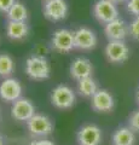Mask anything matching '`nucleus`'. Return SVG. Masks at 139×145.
I'll return each instance as SVG.
<instances>
[{"mask_svg": "<svg viewBox=\"0 0 139 145\" xmlns=\"http://www.w3.org/2000/svg\"><path fill=\"white\" fill-rule=\"evenodd\" d=\"M24 72L30 80H47L51 76V64L42 54H32L25 59Z\"/></svg>", "mask_w": 139, "mask_h": 145, "instance_id": "obj_1", "label": "nucleus"}, {"mask_svg": "<svg viewBox=\"0 0 139 145\" xmlns=\"http://www.w3.org/2000/svg\"><path fill=\"white\" fill-rule=\"evenodd\" d=\"M0 145H4V137L0 134Z\"/></svg>", "mask_w": 139, "mask_h": 145, "instance_id": "obj_27", "label": "nucleus"}, {"mask_svg": "<svg viewBox=\"0 0 139 145\" xmlns=\"http://www.w3.org/2000/svg\"><path fill=\"white\" fill-rule=\"evenodd\" d=\"M110 1H113L114 4H121V3H126L127 0H110Z\"/></svg>", "mask_w": 139, "mask_h": 145, "instance_id": "obj_25", "label": "nucleus"}, {"mask_svg": "<svg viewBox=\"0 0 139 145\" xmlns=\"http://www.w3.org/2000/svg\"><path fill=\"white\" fill-rule=\"evenodd\" d=\"M23 93L21 81L15 78H6L0 82V98L4 102L13 103L20 99Z\"/></svg>", "mask_w": 139, "mask_h": 145, "instance_id": "obj_10", "label": "nucleus"}, {"mask_svg": "<svg viewBox=\"0 0 139 145\" xmlns=\"http://www.w3.org/2000/svg\"><path fill=\"white\" fill-rule=\"evenodd\" d=\"M75 48L80 51H92L98 44L97 34L88 27H80L74 30Z\"/></svg>", "mask_w": 139, "mask_h": 145, "instance_id": "obj_9", "label": "nucleus"}, {"mask_svg": "<svg viewBox=\"0 0 139 145\" xmlns=\"http://www.w3.org/2000/svg\"><path fill=\"white\" fill-rule=\"evenodd\" d=\"M35 114V105L28 98L21 97L11 105V117L18 122H27Z\"/></svg>", "mask_w": 139, "mask_h": 145, "instance_id": "obj_11", "label": "nucleus"}, {"mask_svg": "<svg viewBox=\"0 0 139 145\" xmlns=\"http://www.w3.org/2000/svg\"><path fill=\"white\" fill-rule=\"evenodd\" d=\"M42 12L46 20L51 22H61L68 17L69 6L65 0H50L44 3Z\"/></svg>", "mask_w": 139, "mask_h": 145, "instance_id": "obj_8", "label": "nucleus"}, {"mask_svg": "<svg viewBox=\"0 0 139 145\" xmlns=\"http://www.w3.org/2000/svg\"><path fill=\"white\" fill-rule=\"evenodd\" d=\"M6 35L10 40L13 41H22L29 35V25L27 22H15L7 21L5 27Z\"/></svg>", "mask_w": 139, "mask_h": 145, "instance_id": "obj_15", "label": "nucleus"}, {"mask_svg": "<svg viewBox=\"0 0 139 145\" xmlns=\"http://www.w3.org/2000/svg\"><path fill=\"white\" fill-rule=\"evenodd\" d=\"M25 123L29 133L33 137H38V138H46L48 135H51L53 132V128H55L53 121L47 115L44 114H35Z\"/></svg>", "mask_w": 139, "mask_h": 145, "instance_id": "obj_4", "label": "nucleus"}, {"mask_svg": "<svg viewBox=\"0 0 139 145\" xmlns=\"http://www.w3.org/2000/svg\"><path fill=\"white\" fill-rule=\"evenodd\" d=\"M16 0H0V13H7Z\"/></svg>", "mask_w": 139, "mask_h": 145, "instance_id": "obj_23", "label": "nucleus"}, {"mask_svg": "<svg viewBox=\"0 0 139 145\" xmlns=\"http://www.w3.org/2000/svg\"><path fill=\"white\" fill-rule=\"evenodd\" d=\"M15 61L7 53H0V78H10L15 71Z\"/></svg>", "mask_w": 139, "mask_h": 145, "instance_id": "obj_19", "label": "nucleus"}, {"mask_svg": "<svg viewBox=\"0 0 139 145\" xmlns=\"http://www.w3.org/2000/svg\"><path fill=\"white\" fill-rule=\"evenodd\" d=\"M51 48L58 53H69L75 50L74 31L67 28H59L52 33L50 40Z\"/></svg>", "mask_w": 139, "mask_h": 145, "instance_id": "obj_3", "label": "nucleus"}, {"mask_svg": "<svg viewBox=\"0 0 139 145\" xmlns=\"http://www.w3.org/2000/svg\"><path fill=\"white\" fill-rule=\"evenodd\" d=\"M128 33L134 40L139 41V16L134 17L128 23Z\"/></svg>", "mask_w": 139, "mask_h": 145, "instance_id": "obj_21", "label": "nucleus"}, {"mask_svg": "<svg viewBox=\"0 0 139 145\" xmlns=\"http://www.w3.org/2000/svg\"><path fill=\"white\" fill-rule=\"evenodd\" d=\"M29 145H56L52 140H48L46 138H41V139H38V140H34Z\"/></svg>", "mask_w": 139, "mask_h": 145, "instance_id": "obj_24", "label": "nucleus"}, {"mask_svg": "<svg viewBox=\"0 0 139 145\" xmlns=\"http://www.w3.org/2000/svg\"><path fill=\"white\" fill-rule=\"evenodd\" d=\"M50 102L56 109L69 110L76 103V93L68 85H57L50 93Z\"/></svg>", "mask_w": 139, "mask_h": 145, "instance_id": "obj_2", "label": "nucleus"}, {"mask_svg": "<svg viewBox=\"0 0 139 145\" xmlns=\"http://www.w3.org/2000/svg\"><path fill=\"white\" fill-rule=\"evenodd\" d=\"M93 64L92 62L86 57H78L70 63L69 67V72L71 79L75 81H79L81 79L88 78V76L93 75Z\"/></svg>", "mask_w": 139, "mask_h": 145, "instance_id": "obj_13", "label": "nucleus"}, {"mask_svg": "<svg viewBox=\"0 0 139 145\" xmlns=\"http://www.w3.org/2000/svg\"><path fill=\"white\" fill-rule=\"evenodd\" d=\"M7 21H15V22H27L29 17L28 8L23 3L17 1L12 5V7L6 13Z\"/></svg>", "mask_w": 139, "mask_h": 145, "instance_id": "obj_18", "label": "nucleus"}, {"mask_svg": "<svg viewBox=\"0 0 139 145\" xmlns=\"http://www.w3.org/2000/svg\"><path fill=\"white\" fill-rule=\"evenodd\" d=\"M127 11L134 17L139 16V0H127L126 1Z\"/></svg>", "mask_w": 139, "mask_h": 145, "instance_id": "obj_22", "label": "nucleus"}, {"mask_svg": "<svg viewBox=\"0 0 139 145\" xmlns=\"http://www.w3.org/2000/svg\"><path fill=\"white\" fill-rule=\"evenodd\" d=\"M127 126L131 128L134 133H139V109L134 110L131 115L128 116Z\"/></svg>", "mask_w": 139, "mask_h": 145, "instance_id": "obj_20", "label": "nucleus"}, {"mask_svg": "<svg viewBox=\"0 0 139 145\" xmlns=\"http://www.w3.org/2000/svg\"><path fill=\"white\" fill-rule=\"evenodd\" d=\"M42 1H44V3H46V1H50V0H42Z\"/></svg>", "mask_w": 139, "mask_h": 145, "instance_id": "obj_28", "label": "nucleus"}, {"mask_svg": "<svg viewBox=\"0 0 139 145\" xmlns=\"http://www.w3.org/2000/svg\"><path fill=\"white\" fill-rule=\"evenodd\" d=\"M104 54L110 63L122 64L128 61L131 50L125 40H114V41H108L104 48Z\"/></svg>", "mask_w": 139, "mask_h": 145, "instance_id": "obj_5", "label": "nucleus"}, {"mask_svg": "<svg viewBox=\"0 0 139 145\" xmlns=\"http://www.w3.org/2000/svg\"><path fill=\"white\" fill-rule=\"evenodd\" d=\"M136 133L128 126L117 127L111 135V145H134Z\"/></svg>", "mask_w": 139, "mask_h": 145, "instance_id": "obj_16", "label": "nucleus"}, {"mask_svg": "<svg viewBox=\"0 0 139 145\" xmlns=\"http://www.w3.org/2000/svg\"><path fill=\"white\" fill-rule=\"evenodd\" d=\"M104 34L109 41H114V40H125L129 35L128 23H126V22L120 17L115 18L114 21H111L104 25Z\"/></svg>", "mask_w": 139, "mask_h": 145, "instance_id": "obj_14", "label": "nucleus"}, {"mask_svg": "<svg viewBox=\"0 0 139 145\" xmlns=\"http://www.w3.org/2000/svg\"><path fill=\"white\" fill-rule=\"evenodd\" d=\"M78 82V86H76V89H78V93L84 98H89L91 99L93 97L97 91H98V85L97 81L92 78V76H88V78L81 79Z\"/></svg>", "mask_w": 139, "mask_h": 145, "instance_id": "obj_17", "label": "nucleus"}, {"mask_svg": "<svg viewBox=\"0 0 139 145\" xmlns=\"http://www.w3.org/2000/svg\"><path fill=\"white\" fill-rule=\"evenodd\" d=\"M136 102H137V104L139 105V88L137 89V92H136Z\"/></svg>", "mask_w": 139, "mask_h": 145, "instance_id": "obj_26", "label": "nucleus"}, {"mask_svg": "<svg viewBox=\"0 0 139 145\" xmlns=\"http://www.w3.org/2000/svg\"><path fill=\"white\" fill-rule=\"evenodd\" d=\"M91 106L96 112L108 114L115 108V99L109 91L105 88H98L97 92L91 98Z\"/></svg>", "mask_w": 139, "mask_h": 145, "instance_id": "obj_12", "label": "nucleus"}, {"mask_svg": "<svg viewBox=\"0 0 139 145\" xmlns=\"http://www.w3.org/2000/svg\"><path fill=\"white\" fill-rule=\"evenodd\" d=\"M76 142L79 145H102L103 132L99 126L86 123L76 132Z\"/></svg>", "mask_w": 139, "mask_h": 145, "instance_id": "obj_7", "label": "nucleus"}, {"mask_svg": "<svg viewBox=\"0 0 139 145\" xmlns=\"http://www.w3.org/2000/svg\"><path fill=\"white\" fill-rule=\"evenodd\" d=\"M93 16L102 24H106L119 17V8L110 0H97L92 8Z\"/></svg>", "mask_w": 139, "mask_h": 145, "instance_id": "obj_6", "label": "nucleus"}]
</instances>
